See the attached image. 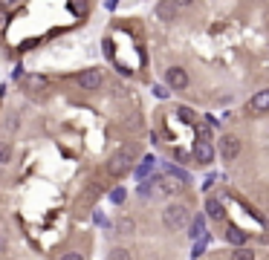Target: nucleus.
I'll return each mask as SVG.
<instances>
[{
    "label": "nucleus",
    "mask_w": 269,
    "mask_h": 260,
    "mask_svg": "<svg viewBox=\"0 0 269 260\" xmlns=\"http://www.w3.org/2000/svg\"><path fill=\"white\" fill-rule=\"evenodd\" d=\"M133 162H136V151H133L130 145H125V148H119L116 154L110 156L107 171H110L113 177H122V174H128L130 168H133Z\"/></svg>",
    "instance_id": "nucleus-1"
},
{
    "label": "nucleus",
    "mask_w": 269,
    "mask_h": 260,
    "mask_svg": "<svg viewBox=\"0 0 269 260\" xmlns=\"http://www.w3.org/2000/svg\"><path fill=\"white\" fill-rule=\"evenodd\" d=\"M162 223L168 231H180V228H186L188 223V208L186 205H180V202H174V205H168L162 214Z\"/></svg>",
    "instance_id": "nucleus-2"
},
{
    "label": "nucleus",
    "mask_w": 269,
    "mask_h": 260,
    "mask_svg": "<svg viewBox=\"0 0 269 260\" xmlns=\"http://www.w3.org/2000/svg\"><path fill=\"white\" fill-rule=\"evenodd\" d=\"M159 188L165 194H180V191L186 188V174H180V171H165L162 177H159Z\"/></svg>",
    "instance_id": "nucleus-3"
},
{
    "label": "nucleus",
    "mask_w": 269,
    "mask_h": 260,
    "mask_svg": "<svg viewBox=\"0 0 269 260\" xmlns=\"http://www.w3.org/2000/svg\"><path fill=\"white\" fill-rule=\"evenodd\" d=\"M165 81H168L171 90H186V87H188V75H186L183 67H168V70H165Z\"/></svg>",
    "instance_id": "nucleus-4"
},
{
    "label": "nucleus",
    "mask_w": 269,
    "mask_h": 260,
    "mask_svg": "<svg viewBox=\"0 0 269 260\" xmlns=\"http://www.w3.org/2000/svg\"><path fill=\"white\" fill-rule=\"evenodd\" d=\"M237 154H240V139H237V136H223L220 139V156L226 162H232Z\"/></svg>",
    "instance_id": "nucleus-5"
},
{
    "label": "nucleus",
    "mask_w": 269,
    "mask_h": 260,
    "mask_svg": "<svg viewBox=\"0 0 269 260\" xmlns=\"http://www.w3.org/2000/svg\"><path fill=\"white\" fill-rule=\"evenodd\" d=\"M194 159H197L200 165H209L211 159H214V148H211V142L197 139V142H194Z\"/></svg>",
    "instance_id": "nucleus-6"
},
{
    "label": "nucleus",
    "mask_w": 269,
    "mask_h": 260,
    "mask_svg": "<svg viewBox=\"0 0 269 260\" xmlns=\"http://www.w3.org/2000/svg\"><path fill=\"white\" fill-rule=\"evenodd\" d=\"M78 84H81L84 90H99V87H102V72H99V70L78 72Z\"/></svg>",
    "instance_id": "nucleus-7"
},
{
    "label": "nucleus",
    "mask_w": 269,
    "mask_h": 260,
    "mask_svg": "<svg viewBox=\"0 0 269 260\" xmlns=\"http://www.w3.org/2000/svg\"><path fill=\"white\" fill-rule=\"evenodd\" d=\"M21 81H24V87L29 90V93H41V90H47V78H44V75H24Z\"/></svg>",
    "instance_id": "nucleus-8"
},
{
    "label": "nucleus",
    "mask_w": 269,
    "mask_h": 260,
    "mask_svg": "<svg viewBox=\"0 0 269 260\" xmlns=\"http://www.w3.org/2000/svg\"><path fill=\"white\" fill-rule=\"evenodd\" d=\"M206 214H209L211 220H217V223L226 220V208H223L220 200H209V202H206Z\"/></svg>",
    "instance_id": "nucleus-9"
},
{
    "label": "nucleus",
    "mask_w": 269,
    "mask_h": 260,
    "mask_svg": "<svg viewBox=\"0 0 269 260\" xmlns=\"http://www.w3.org/2000/svg\"><path fill=\"white\" fill-rule=\"evenodd\" d=\"M249 110H252V113H266V110H269V90L257 93L255 98L249 101Z\"/></svg>",
    "instance_id": "nucleus-10"
},
{
    "label": "nucleus",
    "mask_w": 269,
    "mask_h": 260,
    "mask_svg": "<svg viewBox=\"0 0 269 260\" xmlns=\"http://www.w3.org/2000/svg\"><path fill=\"white\" fill-rule=\"evenodd\" d=\"M156 15H159L162 21H174L176 18V3L174 0H162V3L156 6Z\"/></svg>",
    "instance_id": "nucleus-11"
},
{
    "label": "nucleus",
    "mask_w": 269,
    "mask_h": 260,
    "mask_svg": "<svg viewBox=\"0 0 269 260\" xmlns=\"http://www.w3.org/2000/svg\"><path fill=\"white\" fill-rule=\"evenodd\" d=\"M226 240H229V243H232V246L237 248V246H246V240H249V234H246L243 228H234V225H232V228L226 231Z\"/></svg>",
    "instance_id": "nucleus-12"
},
{
    "label": "nucleus",
    "mask_w": 269,
    "mask_h": 260,
    "mask_svg": "<svg viewBox=\"0 0 269 260\" xmlns=\"http://www.w3.org/2000/svg\"><path fill=\"white\" fill-rule=\"evenodd\" d=\"M203 234H206V220H203V217H194V220H191V237H194V240H203Z\"/></svg>",
    "instance_id": "nucleus-13"
},
{
    "label": "nucleus",
    "mask_w": 269,
    "mask_h": 260,
    "mask_svg": "<svg viewBox=\"0 0 269 260\" xmlns=\"http://www.w3.org/2000/svg\"><path fill=\"white\" fill-rule=\"evenodd\" d=\"M232 260H255V251H252V248H246V246H237L232 251Z\"/></svg>",
    "instance_id": "nucleus-14"
},
{
    "label": "nucleus",
    "mask_w": 269,
    "mask_h": 260,
    "mask_svg": "<svg viewBox=\"0 0 269 260\" xmlns=\"http://www.w3.org/2000/svg\"><path fill=\"white\" fill-rule=\"evenodd\" d=\"M151 171H153V156H145V159L139 162V168H136V174H139V177L145 179L148 174H151Z\"/></svg>",
    "instance_id": "nucleus-15"
},
{
    "label": "nucleus",
    "mask_w": 269,
    "mask_h": 260,
    "mask_svg": "<svg viewBox=\"0 0 269 260\" xmlns=\"http://www.w3.org/2000/svg\"><path fill=\"white\" fill-rule=\"evenodd\" d=\"M176 116H180V121H188V124H194V121H197V116H194V110H191V107H180V110H176Z\"/></svg>",
    "instance_id": "nucleus-16"
},
{
    "label": "nucleus",
    "mask_w": 269,
    "mask_h": 260,
    "mask_svg": "<svg viewBox=\"0 0 269 260\" xmlns=\"http://www.w3.org/2000/svg\"><path fill=\"white\" fill-rule=\"evenodd\" d=\"M12 159V145L9 142H0V165H6Z\"/></svg>",
    "instance_id": "nucleus-17"
},
{
    "label": "nucleus",
    "mask_w": 269,
    "mask_h": 260,
    "mask_svg": "<svg viewBox=\"0 0 269 260\" xmlns=\"http://www.w3.org/2000/svg\"><path fill=\"white\" fill-rule=\"evenodd\" d=\"M197 139H206V142L211 139V127L206 121H197Z\"/></svg>",
    "instance_id": "nucleus-18"
},
{
    "label": "nucleus",
    "mask_w": 269,
    "mask_h": 260,
    "mask_svg": "<svg viewBox=\"0 0 269 260\" xmlns=\"http://www.w3.org/2000/svg\"><path fill=\"white\" fill-rule=\"evenodd\" d=\"M116 228H119V234H130L133 231V220H119Z\"/></svg>",
    "instance_id": "nucleus-19"
},
{
    "label": "nucleus",
    "mask_w": 269,
    "mask_h": 260,
    "mask_svg": "<svg viewBox=\"0 0 269 260\" xmlns=\"http://www.w3.org/2000/svg\"><path fill=\"white\" fill-rule=\"evenodd\" d=\"M110 260H130V251L128 248H113V251H110Z\"/></svg>",
    "instance_id": "nucleus-20"
},
{
    "label": "nucleus",
    "mask_w": 269,
    "mask_h": 260,
    "mask_svg": "<svg viewBox=\"0 0 269 260\" xmlns=\"http://www.w3.org/2000/svg\"><path fill=\"white\" fill-rule=\"evenodd\" d=\"M70 9L75 15H84V12H87V3H84V0H70Z\"/></svg>",
    "instance_id": "nucleus-21"
},
{
    "label": "nucleus",
    "mask_w": 269,
    "mask_h": 260,
    "mask_svg": "<svg viewBox=\"0 0 269 260\" xmlns=\"http://www.w3.org/2000/svg\"><path fill=\"white\" fill-rule=\"evenodd\" d=\"M110 200L116 202V205H122V202H125V188H113L110 191Z\"/></svg>",
    "instance_id": "nucleus-22"
},
{
    "label": "nucleus",
    "mask_w": 269,
    "mask_h": 260,
    "mask_svg": "<svg viewBox=\"0 0 269 260\" xmlns=\"http://www.w3.org/2000/svg\"><path fill=\"white\" fill-rule=\"evenodd\" d=\"M61 260H81V254H75V251H67V254H61Z\"/></svg>",
    "instance_id": "nucleus-23"
},
{
    "label": "nucleus",
    "mask_w": 269,
    "mask_h": 260,
    "mask_svg": "<svg viewBox=\"0 0 269 260\" xmlns=\"http://www.w3.org/2000/svg\"><path fill=\"white\" fill-rule=\"evenodd\" d=\"M176 6H188V3H194V0H174Z\"/></svg>",
    "instance_id": "nucleus-24"
},
{
    "label": "nucleus",
    "mask_w": 269,
    "mask_h": 260,
    "mask_svg": "<svg viewBox=\"0 0 269 260\" xmlns=\"http://www.w3.org/2000/svg\"><path fill=\"white\" fill-rule=\"evenodd\" d=\"M3 3H6V6H12V3H18V0H3Z\"/></svg>",
    "instance_id": "nucleus-25"
}]
</instances>
